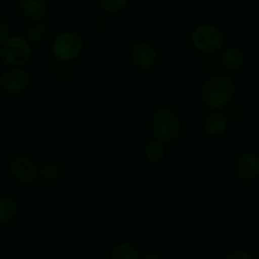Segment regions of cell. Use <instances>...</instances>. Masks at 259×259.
Returning a JSON list of instances; mask_svg holds the SVG:
<instances>
[{
    "label": "cell",
    "mask_w": 259,
    "mask_h": 259,
    "mask_svg": "<svg viewBox=\"0 0 259 259\" xmlns=\"http://www.w3.org/2000/svg\"><path fill=\"white\" fill-rule=\"evenodd\" d=\"M182 124L173 109L164 107L158 109L151 118V133L163 143H171L181 135Z\"/></svg>",
    "instance_id": "5b68a950"
},
{
    "label": "cell",
    "mask_w": 259,
    "mask_h": 259,
    "mask_svg": "<svg viewBox=\"0 0 259 259\" xmlns=\"http://www.w3.org/2000/svg\"><path fill=\"white\" fill-rule=\"evenodd\" d=\"M130 0H98V4L107 13H118L123 11Z\"/></svg>",
    "instance_id": "ac0fdd59"
},
{
    "label": "cell",
    "mask_w": 259,
    "mask_h": 259,
    "mask_svg": "<svg viewBox=\"0 0 259 259\" xmlns=\"http://www.w3.org/2000/svg\"><path fill=\"white\" fill-rule=\"evenodd\" d=\"M202 126L207 135L213 136V138L221 136L228 128V117L223 112L213 109V111L208 112L206 114V117L203 118Z\"/></svg>",
    "instance_id": "8fae6325"
},
{
    "label": "cell",
    "mask_w": 259,
    "mask_h": 259,
    "mask_svg": "<svg viewBox=\"0 0 259 259\" xmlns=\"http://www.w3.org/2000/svg\"><path fill=\"white\" fill-rule=\"evenodd\" d=\"M7 2H11V3H18L19 0H7Z\"/></svg>",
    "instance_id": "603a6c76"
},
{
    "label": "cell",
    "mask_w": 259,
    "mask_h": 259,
    "mask_svg": "<svg viewBox=\"0 0 259 259\" xmlns=\"http://www.w3.org/2000/svg\"><path fill=\"white\" fill-rule=\"evenodd\" d=\"M24 37L28 39L31 45H39L45 42L49 37V26L42 21L32 22L29 26H27Z\"/></svg>",
    "instance_id": "5bb4252c"
},
{
    "label": "cell",
    "mask_w": 259,
    "mask_h": 259,
    "mask_svg": "<svg viewBox=\"0 0 259 259\" xmlns=\"http://www.w3.org/2000/svg\"><path fill=\"white\" fill-rule=\"evenodd\" d=\"M66 65L68 64H59L56 68H55V76H56L57 79L66 78V75L69 74V70L66 69Z\"/></svg>",
    "instance_id": "44dd1931"
},
{
    "label": "cell",
    "mask_w": 259,
    "mask_h": 259,
    "mask_svg": "<svg viewBox=\"0 0 259 259\" xmlns=\"http://www.w3.org/2000/svg\"><path fill=\"white\" fill-rule=\"evenodd\" d=\"M9 173L21 184H33L39 177V166L27 155H17L9 163Z\"/></svg>",
    "instance_id": "8992f818"
},
{
    "label": "cell",
    "mask_w": 259,
    "mask_h": 259,
    "mask_svg": "<svg viewBox=\"0 0 259 259\" xmlns=\"http://www.w3.org/2000/svg\"><path fill=\"white\" fill-rule=\"evenodd\" d=\"M219 62L225 70L236 71L245 62V55L238 47H226L219 52Z\"/></svg>",
    "instance_id": "7c38bea8"
},
{
    "label": "cell",
    "mask_w": 259,
    "mask_h": 259,
    "mask_svg": "<svg viewBox=\"0 0 259 259\" xmlns=\"http://www.w3.org/2000/svg\"><path fill=\"white\" fill-rule=\"evenodd\" d=\"M234 171L238 179L245 183L255 181L259 177V155L253 151H245L235 161Z\"/></svg>",
    "instance_id": "9c48e42d"
},
{
    "label": "cell",
    "mask_w": 259,
    "mask_h": 259,
    "mask_svg": "<svg viewBox=\"0 0 259 259\" xmlns=\"http://www.w3.org/2000/svg\"><path fill=\"white\" fill-rule=\"evenodd\" d=\"M39 177L46 183H55L62 177V168L56 163H45L39 166Z\"/></svg>",
    "instance_id": "e0dca14e"
},
{
    "label": "cell",
    "mask_w": 259,
    "mask_h": 259,
    "mask_svg": "<svg viewBox=\"0 0 259 259\" xmlns=\"http://www.w3.org/2000/svg\"><path fill=\"white\" fill-rule=\"evenodd\" d=\"M19 9L24 18L31 22H38L46 17L49 12V0H19Z\"/></svg>",
    "instance_id": "30bf717a"
},
{
    "label": "cell",
    "mask_w": 259,
    "mask_h": 259,
    "mask_svg": "<svg viewBox=\"0 0 259 259\" xmlns=\"http://www.w3.org/2000/svg\"><path fill=\"white\" fill-rule=\"evenodd\" d=\"M191 42L197 51L205 55H215L224 49L225 36L219 27L202 23L192 29Z\"/></svg>",
    "instance_id": "7a4b0ae2"
},
{
    "label": "cell",
    "mask_w": 259,
    "mask_h": 259,
    "mask_svg": "<svg viewBox=\"0 0 259 259\" xmlns=\"http://www.w3.org/2000/svg\"><path fill=\"white\" fill-rule=\"evenodd\" d=\"M144 155L146 160L150 163H159L163 160L165 155V143L155 138L153 140H149L144 146Z\"/></svg>",
    "instance_id": "9a60e30c"
},
{
    "label": "cell",
    "mask_w": 259,
    "mask_h": 259,
    "mask_svg": "<svg viewBox=\"0 0 259 259\" xmlns=\"http://www.w3.org/2000/svg\"><path fill=\"white\" fill-rule=\"evenodd\" d=\"M109 259H141L140 253L128 243H119L112 249Z\"/></svg>",
    "instance_id": "2e32d148"
},
{
    "label": "cell",
    "mask_w": 259,
    "mask_h": 259,
    "mask_svg": "<svg viewBox=\"0 0 259 259\" xmlns=\"http://www.w3.org/2000/svg\"><path fill=\"white\" fill-rule=\"evenodd\" d=\"M235 94V83L228 74L218 73L208 76L201 88V101L211 109L225 108Z\"/></svg>",
    "instance_id": "6da1fadb"
},
{
    "label": "cell",
    "mask_w": 259,
    "mask_h": 259,
    "mask_svg": "<svg viewBox=\"0 0 259 259\" xmlns=\"http://www.w3.org/2000/svg\"><path fill=\"white\" fill-rule=\"evenodd\" d=\"M141 259H163V256L160 254L150 251V253H146L145 255H141Z\"/></svg>",
    "instance_id": "7402d4cb"
},
{
    "label": "cell",
    "mask_w": 259,
    "mask_h": 259,
    "mask_svg": "<svg viewBox=\"0 0 259 259\" xmlns=\"http://www.w3.org/2000/svg\"><path fill=\"white\" fill-rule=\"evenodd\" d=\"M31 78L23 68H8L0 74V88L9 96H19L28 89Z\"/></svg>",
    "instance_id": "52a82bcc"
},
{
    "label": "cell",
    "mask_w": 259,
    "mask_h": 259,
    "mask_svg": "<svg viewBox=\"0 0 259 259\" xmlns=\"http://www.w3.org/2000/svg\"><path fill=\"white\" fill-rule=\"evenodd\" d=\"M83 51V39L76 32L64 31L51 42V55L57 64H69Z\"/></svg>",
    "instance_id": "277c9868"
},
{
    "label": "cell",
    "mask_w": 259,
    "mask_h": 259,
    "mask_svg": "<svg viewBox=\"0 0 259 259\" xmlns=\"http://www.w3.org/2000/svg\"><path fill=\"white\" fill-rule=\"evenodd\" d=\"M9 36H11V29H9L8 23L4 19L0 18V46Z\"/></svg>",
    "instance_id": "ffe728a7"
},
{
    "label": "cell",
    "mask_w": 259,
    "mask_h": 259,
    "mask_svg": "<svg viewBox=\"0 0 259 259\" xmlns=\"http://www.w3.org/2000/svg\"><path fill=\"white\" fill-rule=\"evenodd\" d=\"M18 216V205L9 194H0V225H9Z\"/></svg>",
    "instance_id": "4fadbf2b"
},
{
    "label": "cell",
    "mask_w": 259,
    "mask_h": 259,
    "mask_svg": "<svg viewBox=\"0 0 259 259\" xmlns=\"http://www.w3.org/2000/svg\"><path fill=\"white\" fill-rule=\"evenodd\" d=\"M131 59L136 68L143 71H149L158 64V50L151 42L139 41L131 50Z\"/></svg>",
    "instance_id": "ba28073f"
},
{
    "label": "cell",
    "mask_w": 259,
    "mask_h": 259,
    "mask_svg": "<svg viewBox=\"0 0 259 259\" xmlns=\"http://www.w3.org/2000/svg\"><path fill=\"white\" fill-rule=\"evenodd\" d=\"M224 259H258L254 254L249 253L246 250H233L226 254Z\"/></svg>",
    "instance_id": "d6986e66"
},
{
    "label": "cell",
    "mask_w": 259,
    "mask_h": 259,
    "mask_svg": "<svg viewBox=\"0 0 259 259\" xmlns=\"http://www.w3.org/2000/svg\"><path fill=\"white\" fill-rule=\"evenodd\" d=\"M32 56V45L22 34H11L0 46V59L8 68H23Z\"/></svg>",
    "instance_id": "3957f363"
}]
</instances>
